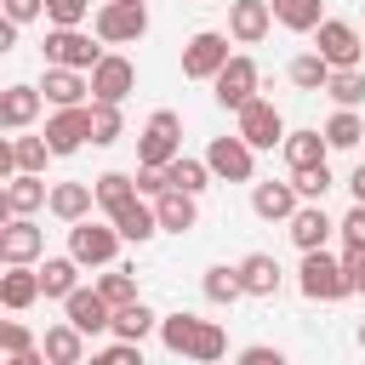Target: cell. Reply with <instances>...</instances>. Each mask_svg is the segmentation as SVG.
Segmentation results:
<instances>
[{
	"label": "cell",
	"instance_id": "obj_1",
	"mask_svg": "<svg viewBox=\"0 0 365 365\" xmlns=\"http://www.w3.org/2000/svg\"><path fill=\"white\" fill-rule=\"evenodd\" d=\"M297 285H302V297H308V302H342V297H354L348 262H342V257H331L325 245H319V251H302Z\"/></svg>",
	"mask_w": 365,
	"mask_h": 365
},
{
	"label": "cell",
	"instance_id": "obj_2",
	"mask_svg": "<svg viewBox=\"0 0 365 365\" xmlns=\"http://www.w3.org/2000/svg\"><path fill=\"white\" fill-rule=\"evenodd\" d=\"M91 29H97L103 46H131V40L148 34V11H143V0H103Z\"/></svg>",
	"mask_w": 365,
	"mask_h": 365
},
{
	"label": "cell",
	"instance_id": "obj_3",
	"mask_svg": "<svg viewBox=\"0 0 365 365\" xmlns=\"http://www.w3.org/2000/svg\"><path fill=\"white\" fill-rule=\"evenodd\" d=\"M177 154H182V120L171 108H154L137 137V165H171Z\"/></svg>",
	"mask_w": 365,
	"mask_h": 365
},
{
	"label": "cell",
	"instance_id": "obj_4",
	"mask_svg": "<svg viewBox=\"0 0 365 365\" xmlns=\"http://www.w3.org/2000/svg\"><path fill=\"white\" fill-rule=\"evenodd\" d=\"M211 86H217L211 97H217L222 108H234V114H240V108H245V103H251V97L262 91V68H257V63H251L245 51H234V57H228V63L217 68V80H211Z\"/></svg>",
	"mask_w": 365,
	"mask_h": 365
},
{
	"label": "cell",
	"instance_id": "obj_5",
	"mask_svg": "<svg viewBox=\"0 0 365 365\" xmlns=\"http://www.w3.org/2000/svg\"><path fill=\"white\" fill-rule=\"evenodd\" d=\"M120 228L114 222H91V217H80V222H68V251L86 262V268H108L114 262V251H120Z\"/></svg>",
	"mask_w": 365,
	"mask_h": 365
},
{
	"label": "cell",
	"instance_id": "obj_6",
	"mask_svg": "<svg viewBox=\"0 0 365 365\" xmlns=\"http://www.w3.org/2000/svg\"><path fill=\"white\" fill-rule=\"evenodd\" d=\"M40 57L46 63H63V68H97V57H103V46H91V34L86 29H46V40H40Z\"/></svg>",
	"mask_w": 365,
	"mask_h": 365
},
{
	"label": "cell",
	"instance_id": "obj_7",
	"mask_svg": "<svg viewBox=\"0 0 365 365\" xmlns=\"http://www.w3.org/2000/svg\"><path fill=\"white\" fill-rule=\"evenodd\" d=\"M131 91H137V63L120 57V51H103L97 68H91V97L97 103H125Z\"/></svg>",
	"mask_w": 365,
	"mask_h": 365
},
{
	"label": "cell",
	"instance_id": "obj_8",
	"mask_svg": "<svg viewBox=\"0 0 365 365\" xmlns=\"http://www.w3.org/2000/svg\"><path fill=\"white\" fill-rule=\"evenodd\" d=\"M46 143H51V154H80V148L91 143V103L57 108V114L46 120Z\"/></svg>",
	"mask_w": 365,
	"mask_h": 365
},
{
	"label": "cell",
	"instance_id": "obj_9",
	"mask_svg": "<svg viewBox=\"0 0 365 365\" xmlns=\"http://www.w3.org/2000/svg\"><path fill=\"white\" fill-rule=\"evenodd\" d=\"M205 165H211L222 182H251V171H257V148H251L240 131H234V137H211Z\"/></svg>",
	"mask_w": 365,
	"mask_h": 365
},
{
	"label": "cell",
	"instance_id": "obj_10",
	"mask_svg": "<svg viewBox=\"0 0 365 365\" xmlns=\"http://www.w3.org/2000/svg\"><path fill=\"white\" fill-rule=\"evenodd\" d=\"M63 319H74L86 336H103V331H114V302L97 285H80V291L63 297Z\"/></svg>",
	"mask_w": 365,
	"mask_h": 365
},
{
	"label": "cell",
	"instance_id": "obj_11",
	"mask_svg": "<svg viewBox=\"0 0 365 365\" xmlns=\"http://www.w3.org/2000/svg\"><path fill=\"white\" fill-rule=\"evenodd\" d=\"M314 46L331 57V68H359V57H365L359 29H354V23H342V17H325V23L314 29Z\"/></svg>",
	"mask_w": 365,
	"mask_h": 365
},
{
	"label": "cell",
	"instance_id": "obj_12",
	"mask_svg": "<svg viewBox=\"0 0 365 365\" xmlns=\"http://www.w3.org/2000/svg\"><path fill=\"white\" fill-rule=\"evenodd\" d=\"M228 57H234V51H228V34L200 29V34L182 46V74H188V80H217V68H222Z\"/></svg>",
	"mask_w": 365,
	"mask_h": 365
},
{
	"label": "cell",
	"instance_id": "obj_13",
	"mask_svg": "<svg viewBox=\"0 0 365 365\" xmlns=\"http://www.w3.org/2000/svg\"><path fill=\"white\" fill-rule=\"evenodd\" d=\"M251 148H279L285 143V120H279V108L268 103V97H251L245 108H240V125H234Z\"/></svg>",
	"mask_w": 365,
	"mask_h": 365
},
{
	"label": "cell",
	"instance_id": "obj_14",
	"mask_svg": "<svg viewBox=\"0 0 365 365\" xmlns=\"http://www.w3.org/2000/svg\"><path fill=\"white\" fill-rule=\"evenodd\" d=\"M46 200H51L46 177H40V171H17V177H6V188H0V217H34Z\"/></svg>",
	"mask_w": 365,
	"mask_h": 365
},
{
	"label": "cell",
	"instance_id": "obj_15",
	"mask_svg": "<svg viewBox=\"0 0 365 365\" xmlns=\"http://www.w3.org/2000/svg\"><path fill=\"white\" fill-rule=\"evenodd\" d=\"M285 234H291V245H297V251H319V245L336 234V222L325 217V205H319V200H302V205L291 211Z\"/></svg>",
	"mask_w": 365,
	"mask_h": 365
},
{
	"label": "cell",
	"instance_id": "obj_16",
	"mask_svg": "<svg viewBox=\"0 0 365 365\" xmlns=\"http://www.w3.org/2000/svg\"><path fill=\"white\" fill-rule=\"evenodd\" d=\"M46 251V228L34 217H6L0 228V262H34Z\"/></svg>",
	"mask_w": 365,
	"mask_h": 365
},
{
	"label": "cell",
	"instance_id": "obj_17",
	"mask_svg": "<svg viewBox=\"0 0 365 365\" xmlns=\"http://www.w3.org/2000/svg\"><path fill=\"white\" fill-rule=\"evenodd\" d=\"M274 29V6L268 0H228V34L240 46H262Z\"/></svg>",
	"mask_w": 365,
	"mask_h": 365
},
{
	"label": "cell",
	"instance_id": "obj_18",
	"mask_svg": "<svg viewBox=\"0 0 365 365\" xmlns=\"http://www.w3.org/2000/svg\"><path fill=\"white\" fill-rule=\"evenodd\" d=\"M108 222H114L131 245H148V240L160 234V211L148 205V194H131L125 205H114V211H108Z\"/></svg>",
	"mask_w": 365,
	"mask_h": 365
},
{
	"label": "cell",
	"instance_id": "obj_19",
	"mask_svg": "<svg viewBox=\"0 0 365 365\" xmlns=\"http://www.w3.org/2000/svg\"><path fill=\"white\" fill-rule=\"evenodd\" d=\"M46 103L51 108H68V103H86L91 97V74L86 68H63V63H46V80H40Z\"/></svg>",
	"mask_w": 365,
	"mask_h": 365
},
{
	"label": "cell",
	"instance_id": "obj_20",
	"mask_svg": "<svg viewBox=\"0 0 365 365\" xmlns=\"http://www.w3.org/2000/svg\"><path fill=\"white\" fill-rule=\"evenodd\" d=\"M40 297H46L40 268H29V262H6V274H0V302H6L11 314H23V308H34Z\"/></svg>",
	"mask_w": 365,
	"mask_h": 365
},
{
	"label": "cell",
	"instance_id": "obj_21",
	"mask_svg": "<svg viewBox=\"0 0 365 365\" xmlns=\"http://www.w3.org/2000/svg\"><path fill=\"white\" fill-rule=\"evenodd\" d=\"M40 103H46V91L40 86H6L0 91V125L6 131H23V125H34V114H40Z\"/></svg>",
	"mask_w": 365,
	"mask_h": 365
},
{
	"label": "cell",
	"instance_id": "obj_22",
	"mask_svg": "<svg viewBox=\"0 0 365 365\" xmlns=\"http://www.w3.org/2000/svg\"><path fill=\"white\" fill-rule=\"evenodd\" d=\"M297 205H302L297 182H257V188H251V211H257L262 222H291Z\"/></svg>",
	"mask_w": 365,
	"mask_h": 365
},
{
	"label": "cell",
	"instance_id": "obj_23",
	"mask_svg": "<svg viewBox=\"0 0 365 365\" xmlns=\"http://www.w3.org/2000/svg\"><path fill=\"white\" fill-rule=\"evenodd\" d=\"M240 279H245V297H279L285 268L268 251H251V257H240Z\"/></svg>",
	"mask_w": 365,
	"mask_h": 365
},
{
	"label": "cell",
	"instance_id": "obj_24",
	"mask_svg": "<svg viewBox=\"0 0 365 365\" xmlns=\"http://www.w3.org/2000/svg\"><path fill=\"white\" fill-rule=\"evenodd\" d=\"M91 205H97V188L91 182H51V200H46L51 217L80 222V217H91Z\"/></svg>",
	"mask_w": 365,
	"mask_h": 365
},
{
	"label": "cell",
	"instance_id": "obj_25",
	"mask_svg": "<svg viewBox=\"0 0 365 365\" xmlns=\"http://www.w3.org/2000/svg\"><path fill=\"white\" fill-rule=\"evenodd\" d=\"M154 211H160V228L188 234V228L200 222V194H188V188H165V194L154 200Z\"/></svg>",
	"mask_w": 365,
	"mask_h": 365
},
{
	"label": "cell",
	"instance_id": "obj_26",
	"mask_svg": "<svg viewBox=\"0 0 365 365\" xmlns=\"http://www.w3.org/2000/svg\"><path fill=\"white\" fill-rule=\"evenodd\" d=\"M40 348H46V359H51V365H80V359H86V331H80L74 319H63V325H46Z\"/></svg>",
	"mask_w": 365,
	"mask_h": 365
},
{
	"label": "cell",
	"instance_id": "obj_27",
	"mask_svg": "<svg viewBox=\"0 0 365 365\" xmlns=\"http://www.w3.org/2000/svg\"><path fill=\"white\" fill-rule=\"evenodd\" d=\"M279 154H285V165H291V171H302V165H325L331 137H325V131H285Z\"/></svg>",
	"mask_w": 365,
	"mask_h": 365
},
{
	"label": "cell",
	"instance_id": "obj_28",
	"mask_svg": "<svg viewBox=\"0 0 365 365\" xmlns=\"http://www.w3.org/2000/svg\"><path fill=\"white\" fill-rule=\"evenodd\" d=\"M80 268H86V262H80L74 251H68V257H46V262H40V285H46V297L63 302L68 291H80Z\"/></svg>",
	"mask_w": 365,
	"mask_h": 365
},
{
	"label": "cell",
	"instance_id": "obj_29",
	"mask_svg": "<svg viewBox=\"0 0 365 365\" xmlns=\"http://www.w3.org/2000/svg\"><path fill=\"white\" fill-rule=\"evenodd\" d=\"M200 291H205V302H217V308H234V302L245 297V279H240V262H217V268H205V279H200Z\"/></svg>",
	"mask_w": 365,
	"mask_h": 365
},
{
	"label": "cell",
	"instance_id": "obj_30",
	"mask_svg": "<svg viewBox=\"0 0 365 365\" xmlns=\"http://www.w3.org/2000/svg\"><path fill=\"white\" fill-rule=\"evenodd\" d=\"M268 6H274V23L291 34H314L325 23V0H268Z\"/></svg>",
	"mask_w": 365,
	"mask_h": 365
},
{
	"label": "cell",
	"instance_id": "obj_31",
	"mask_svg": "<svg viewBox=\"0 0 365 365\" xmlns=\"http://www.w3.org/2000/svg\"><path fill=\"white\" fill-rule=\"evenodd\" d=\"M160 331V314L137 297V302H125V308H114V331L108 336H125V342H143V336H154Z\"/></svg>",
	"mask_w": 365,
	"mask_h": 365
},
{
	"label": "cell",
	"instance_id": "obj_32",
	"mask_svg": "<svg viewBox=\"0 0 365 365\" xmlns=\"http://www.w3.org/2000/svg\"><path fill=\"white\" fill-rule=\"evenodd\" d=\"M291 86L297 91H325L331 86V57L314 46V51H302V57H291Z\"/></svg>",
	"mask_w": 365,
	"mask_h": 365
},
{
	"label": "cell",
	"instance_id": "obj_33",
	"mask_svg": "<svg viewBox=\"0 0 365 365\" xmlns=\"http://www.w3.org/2000/svg\"><path fill=\"white\" fill-rule=\"evenodd\" d=\"M194 331H200V314H160V342H165V354H182L188 359V348H194Z\"/></svg>",
	"mask_w": 365,
	"mask_h": 365
},
{
	"label": "cell",
	"instance_id": "obj_34",
	"mask_svg": "<svg viewBox=\"0 0 365 365\" xmlns=\"http://www.w3.org/2000/svg\"><path fill=\"white\" fill-rule=\"evenodd\" d=\"M211 177H217V171H211L205 160H188V154H177V160L165 165V182H171V188H188V194H205Z\"/></svg>",
	"mask_w": 365,
	"mask_h": 365
},
{
	"label": "cell",
	"instance_id": "obj_35",
	"mask_svg": "<svg viewBox=\"0 0 365 365\" xmlns=\"http://www.w3.org/2000/svg\"><path fill=\"white\" fill-rule=\"evenodd\" d=\"M120 137H125V114H120V103H97V97H91V143L108 148V143H120Z\"/></svg>",
	"mask_w": 365,
	"mask_h": 365
},
{
	"label": "cell",
	"instance_id": "obj_36",
	"mask_svg": "<svg viewBox=\"0 0 365 365\" xmlns=\"http://www.w3.org/2000/svg\"><path fill=\"white\" fill-rule=\"evenodd\" d=\"M325 137H331V148H359V143H365V120H359V108H336V114L325 120Z\"/></svg>",
	"mask_w": 365,
	"mask_h": 365
},
{
	"label": "cell",
	"instance_id": "obj_37",
	"mask_svg": "<svg viewBox=\"0 0 365 365\" xmlns=\"http://www.w3.org/2000/svg\"><path fill=\"white\" fill-rule=\"evenodd\" d=\"M331 103L336 108H359L365 103V68H331Z\"/></svg>",
	"mask_w": 365,
	"mask_h": 365
},
{
	"label": "cell",
	"instance_id": "obj_38",
	"mask_svg": "<svg viewBox=\"0 0 365 365\" xmlns=\"http://www.w3.org/2000/svg\"><path fill=\"white\" fill-rule=\"evenodd\" d=\"M91 188H97V205H103V217H108L114 205H125V200L137 194V177H125V171H103Z\"/></svg>",
	"mask_w": 365,
	"mask_h": 365
},
{
	"label": "cell",
	"instance_id": "obj_39",
	"mask_svg": "<svg viewBox=\"0 0 365 365\" xmlns=\"http://www.w3.org/2000/svg\"><path fill=\"white\" fill-rule=\"evenodd\" d=\"M222 354H228V331H222L217 319H200V331H194V348H188V359L211 365V359H222Z\"/></svg>",
	"mask_w": 365,
	"mask_h": 365
},
{
	"label": "cell",
	"instance_id": "obj_40",
	"mask_svg": "<svg viewBox=\"0 0 365 365\" xmlns=\"http://www.w3.org/2000/svg\"><path fill=\"white\" fill-rule=\"evenodd\" d=\"M291 182H297V194H302V200H325V194L336 188L331 165H302V171H291Z\"/></svg>",
	"mask_w": 365,
	"mask_h": 365
},
{
	"label": "cell",
	"instance_id": "obj_41",
	"mask_svg": "<svg viewBox=\"0 0 365 365\" xmlns=\"http://www.w3.org/2000/svg\"><path fill=\"white\" fill-rule=\"evenodd\" d=\"M97 291L114 302V308H125V302H137L143 291H137V274H125V268H108L103 279H97Z\"/></svg>",
	"mask_w": 365,
	"mask_h": 365
},
{
	"label": "cell",
	"instance_id": "obj_42",
	"mask_svg": "<svg viewBox=\"0 0 365 365\" xmlns=\"http://www.w3.org/2000/svg\"><path fill=\"white\" fill-rule=\"evenodd\" d=\"M11 154H17V171H46L51 143L46 137H11Z\"/></svg>",
	"mask_w": 365,
	"mask_h": 365
},
{
	"label": "cell",
	"instance_id": "obj_43",
	"mask_svg": "<svg viewBox=\"0 0 365 365\" xmlns=\"http://www.w3.org/2000/svg\"><path fill=\"white\" fill-rule=\"evenodd\" d=\"M86 11H91V0H46V23H57V29H80Z\"/></svg>",
	"mask_w": 365,
	"mask_h": 365
},
{
	"label": "cell",
	"instance_id": "obj_44",
	"mask_svg": "<svg viewBox=\"0 0 365 365\" xmlns=\"http://www.w3.org/2000/svg\"><path fill=\"white\" fill-rule=\"evenodd\" d=\"M29 348H40V342H34V331H29L23 319H6V325H0V354L11 359V354H29Z\"/></svg>",
	"mask_w": 365,
	"mask_h": 365
},
{
	"label": "cell",
	"instance_id": "obj_45",
	"mask_svg": "<svg viewBox=\"0 0 365 365\" xmlns=\"http://www.w3.org/2000/svg\"><path fill=\"white\" fill-rule=\"evenodd\" d=\"M336 234H342V245H348V251H359V245H365V205H359V200L348 205V217L336 222Z\"/></svg>",
	"mask_w": 365,
	"mask_h": 365
},
{
	"label": "cell",
	"instance_id": "obj_46",
	"mask_svg": "<svg viewBox=\"0 0 365 365\" xmlns=\"http://www.w3.org/2000/svg\"><path fill=\"white\" fill-rule=\"evenodd\" d=\"M103 365H143V342H125V336H114L103 354H97Z\"/></svg>",
	"mask_w": 365,
	"mask_h": 365
},
{
	"label": "cell",
	"instance_id": "obj_47",
	"mask_svg": "<svg viewBox=\"0 0 365 365\" xmlns=\"http://www.w3.org/2000/svg\"><path fill=\"white\" fill-rule=\"evenodd\" d=\"M6 17L11 23H34V17H46V0H6Z\"/></svg>",
	"mask_w": 365,
	"mask_h": 365
},
{
	"label": "cell",
	"instance_id": "obj_48",
	"mask_svg": "<svg viewBox=\"0 0 365 365\" xmlns=\"http://www.w3.org/2000/svg\"><path fill=\"white\" fill-rule=\"evenodd\" d=\"M240 359H245V365H279L285 354H279V348H268V342H251V348H240Z\"/></svg>",
	"mask_w": 365,
	"mask_h": 365
},
{
	"label": "cell",
	"instance_id": "obj_49",
	"mask_svg": "<svg viewBox=\"0 0 365 365\" xmlns=\"http://www.w3.org/2000/svg\"><path fill=\"white\" fill-rule=\"evenodd\" d=\"M342 262H348V279H354V297H365V245H359V251H342Z\"/></svg>",
	"mask_w": 365,
	"mask_h": 365
},
{
	"label": "cell",
	"instance_id": "obj_50",
	"mask_svg": "<svg viewBox=\"0 0 365 365\" xmlns=\"http://www.w3.org/2000/svg\"><path fill=\"white\" fill-rule=\"evenodd\" d=\"M348 194H354V200H359V205H365V160H359V165H354V171H348Z\"/></svg>",
	"mask_w": 365,
	"mask_h": 365
},
{
	"label": "cell",
	"instance_id": "obj_51",
	"mask_svg": "<svg viewBox=\"0 0 365 365\" xmlns=\"http://www.w3.org/2000/svg\"><path fill=\"white\" fill-rule=\"evenodd\" d=\"M17 29H23V23H11V17L0 23V51H11V46H17Z\"/></svg>",
	"mask_w": 365,
	"mask_h": 365
},
{
	"label": "cell",
	"instance_id": "obj_52",
	"mask_svg": "<svg viewBox=\"0 0 365 365\" xmlns=\"http://www.w3.org/2000/svg\"><path fill=\"white\" fill-rule=\"evenodd\" d=\"M359 348H365V325H359Z\"/></svg>",
	"mask_w": 365,
	"mask_h": 365
}]
</instances>
